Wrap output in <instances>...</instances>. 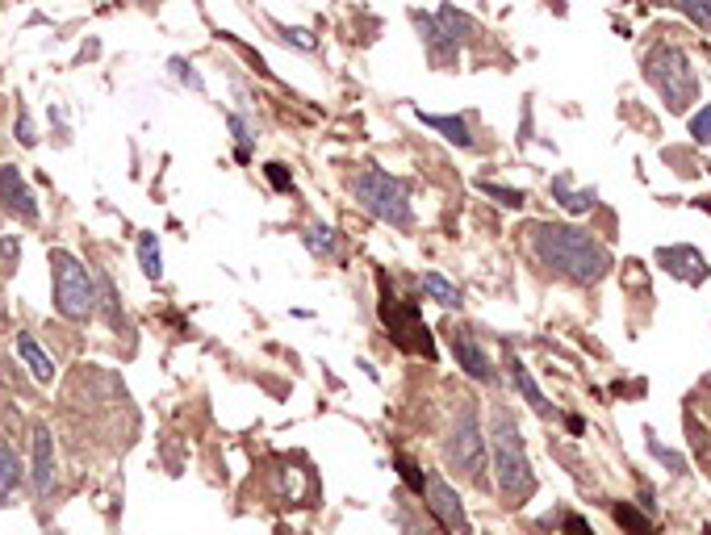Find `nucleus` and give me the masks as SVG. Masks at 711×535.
I'll return each mask as SVG.
<instances>
[{"mask_svg":"<svg viewBox=\"0 0 711 535\" xmlns=\"http://www.w3.org/2000/svg\"><path fill=\"white\" fill-rule=\"evenodd\" d=\"M527 242L544 268L561 273L573 285H599L611 273V247L603 239L586 235L582 226L561 222H532L527 226Z\"/></svg>","mask_w":711,"mask_h":535,"instance_id":"nucleus-1","label":"nucleus"},{"mask_svg":"<svg viewBox=\"0 0 711 535\" xmlns=\"http://www.w3.org/2000/svg\"><path fill=\"white\" fill-rule=\"evenodd\" d=\"M490 456H494V485L511 506H523V502L536 494V473H532V460L523 452V435L515 427V418L506 410H494L490 415Z\"/></svg>","mask_w":711,"mask_h":535,"instance_id":"nucleus-2","label":"nucleus"},{"mask_svg":"<svg viewBox=\"0 0 711 535\" xmlns=\"http://www.w3.org/2000/svg\"><path fill=\"white\" fill-rule=\"evenodd\" d=\"M644 80L658 88V97L670 113H687L691 101H699V76H694L691 55L670 47V42H658L644 55Z\"/></svg>","mask_w":711,"mask_h":535,"instance_id":"nucleus-3","label":"nucleus"},{"mask_svg":"<svg viewBox=\"0 0 711 535\" xmlns=\"http://www.w3.org/2000/svg\"><path fill=\"white\" fill-rule=\"evenodd\" d=\"M352 192L368 218H377L385 226L411 230L415 226V209H411V185L402 176H389L385 168H365L352 180Z\"/></svg>","mask_w":711,"mask_h":535,"instance_id":"nucleus-4","label":"nucleus"},{"mask_svg":"<svg viewBox=\"0 0 711 535\" xmlns=\"http://www.w3.org/2000/svg\"><path fill=\"white\" fill-rule=\"evenodd\" d=\"M444 460H448L461 477L482 485V468H486V432H482V415H477V402L468 394L456 397V410H452V427L444 439Z\"/></svg>","mask_w":711,"mask_h":535,"instance_id":"nucleus-5","label":"nucleus"},{"mask_svg":"<svg viewBox=\"0 0 711 535\" xmlns=\"http://www.w3.org/2000/svg\"><path fill=\"white\" fill-rule=\"evenodd\" d=\"M51 280H55V310L71 318V323H85L97 314V280L80 259L55 247L51 251Z\"/></svg>","mask_w":711,"mask_h":535,"instance_id":"nucleus-6","label":"nucleus"},{"mask_svg":"<svg viewBox=\"0 0 711 535\" xmlns=\"http://www.w3.org/2000/svg\"><path fill=\"white\" fill-rule=\"evenodd\" d=\"M382 323L389 330V339L402 347V351H415V356H435V344H432V330L423 323V314H418L415 301H402L394 297V289H385L382 285Z\"/></svg>","mask_w":711,"mask_h":535,"instance_id":"nucleus-7","label":"nucleus"},{"mask_svg":"<svg viewBox=\"0 0 711 535\" xmlns=\"http://www.w3.org/2000/svg\"><path fill=\"white\" fill-rule=\"evenodd\" d=\"M423 502H427V511L435 515V523L444 527L448 535H473V523H468V511L461 494L452 489L440 473H427V489H423Z\"/></svg>","mask_w":711,"mask_h":535,"instance_id":"nucleus-8","label":"nucleus"},{"mask_svg":"<svg viewBox=\"0 0 711 535\" xmlns=\"http://www.w3.org/2000/svg\"><path fill=\"white\" fill-rule=\"evenodd\" d=\"M448 344H452V356H456V368H465L473 380H498V368L490 364L486 347L473 339V330L468 327H452L448 330Z\"/></svg>","mask_w":711,"mask_h":535,"instance_id":"nucleus-9","label":"nucleus"},{"mask_svg":"<svg viewBox=\"0 0 711 535\" xmlns=\"http://www.w3.org/2000/svg\"><path fill=\"white\" fill-rule=\"evenodd\" d=\"M0 201L21 222H38V197L18 168H0Z\"/></svg>","mask_w":711,"mask_h":535,"instance_id":"nucleus-10","label":"nucleus"},{"mask_svg":"<svg viewBox=\"0 0 711 535\" xmlns=\"http://www.w3.org/2000/svg\"><path fill=\"white\" fill-rule=\"evenodd\" d=\"M658 268H665L670 277L703 285L708 280V259L694 251L691 242H674V247H658Z\"/></svg>","mask_w":711,"mask_h":535,"instance_id":"nucleus-11","label":"nucleus"},{"mask_svg":"<svg viewBox=\"0 0 711 535\" xmlns=\"http://www.w3.org/2000/svg\"><path fill=\"white\" fill-rule=\"evenodd\" d=\"M34 489L38 498L55 489V439L47 427H34Z\"/></svg>","mask_w":711,"mask_h":535,"instance_id":"nucleus-12","label":"nucleus"},{"mask_svg":"<svg viewBox=\"0 0 711 535\" xmlns=\"http://www.w3.org/2000/svg\"><path fill=\"white\" fill-rule=\"evenodd\" d=\"M511 377H515V389H520L523 394V402H527V406H532V410H536L540 418H544V423H549V418L556 415L553 406H549V397L540 394V385H536V377H532V373H527V368H523V360L520 356H511Z\"/></svg>","mask_w":711,"mask_h":535,"instance_id":"nucleus-13","label":"nucleus"},{"mask_svg":"<svg viewBox=\"0 0 711 535\" xmlns=\"http://www.w3.org/2000/svg\"><path fill=\"white\" fill-rule=\"evenodd\" d=\"M18 356H21V364L30 368V377H34L38 385H47V380L55 377V360L42 351V344H38L34 335H26V330L18 335Z\"/></svg>","mask_w":711,"mask_h":535,"instance_id":"nucleus-14","label":"nucleus"},{"mask_svg":"<svg viewBox=\"0 0 711 535\" xmlns=\"http://www.w3.org/2000/svg\"><path fill=\"white\" fill-rule=\"evenodd\" d=\"M21 477H26V468H21V456L4 439H0V506H9L13 494H18Z\"/></svg>","mask_w":711,"mask_h":535,"instance_id":"nucleus-15","label":"nucleus"},{"mask_svg":"<svg viewBox=\"0 0 711 535\" xmlns=\"http://www.w3.org/2000/svg\"><path fill=\"white\" fill-rule=\"evenodd\" d=\"M418 121L423 126H432V130H440L448 142H456L461 151H468L473 147V135H468V121L465 118H444V113H418Z\"/></svg>","mask_w":711,"mask_h":535,"instance_id":"nucleus-16","label":"nucleus"},{"mask_svg":"<svg viewBox=\"0 0 711 535\" xmlns=\"http://www.w3.org/2000/svg\"><path fill=\"white\" fill-rule=\"evenodd\" d=\"M553 197H556V201H561L565 209H570V214H586V209L594 206V197H599V192H594V189H573L570 172H561V176L553 180Z\"/></svg>","mask_w":711,"mask_h":535,"instance_id":"nucleus-17","label":"nucleus"},{"mask_svg":"<svg viewBox=\"0 0 711 535\" xmlns=\"http://www.w3.org/2000/svg\"><path fill=\"white\" fill-rule=\"evenodd\" d=\"M423 289H427V297H432L435 306H444V310H461V289L452 285L444 273H423Z\"/></svg>","mask_w":711,"mask_h":535,"instance_id":"nucleus-18","label":"nucleus"},{"mask_svg":"<svg viewBox=\"0 0 711 535\" xmlns=\"http://www.w3.org/2000/svg\"><path fill=\"white\" fill-rule=\"evenodd\" d=\"M435 26L444 30V38H448L456 51H461V42H465L468 34H477V26H473V18H465V13H456L452 4H444V9H440V18H435Z\"/></svg>","mask_w":711,"mask_h":535,"instance_id":"nucleus-19","label":"nucleus"},{"mask_svg":"<svg viewBox=\"0 0 711 535\" xmlns=\"http://www.w3.org/2000/svg\"><path fill=\"white\" fill-rule=\"evenodd\" d=\"M611 515H615V523H620L628 535H653V511H644V506L636 511L632 502H615Z\"/></svg>","mask_w":711,"mask_h":535,"instance_id":"nucleus-20","label":"nucleus"},{"mask_svg":"<svg viewBox=\"0 0 711 535\" xmlns=\"http://www.w3.org/2000/svg\"><path fill=\"white\" fill-rule=\"evenodd\" d=\"M302 242H306V251H310L314 259H335V247H339V239H335V230H330L327 222H314L302 230Z\"/></svg>","mask_w":711,"mask_h":535,"instance_id":"nucleus-21","label":"nucleus"},{"mask_svg":"<svg viewBox=\"0 0 711 535\" xmlns=\"http://www.w3.org/2000/svg\"><path fill=\"white\" fill-rule=\"evenodd\" d=\"M418 30L427 34V47H432V59L435 63H448V59H456V47H452L448 38H444V30L435 26V18H427V13H415Z\"/></svg>","mask_w":711,"mask_h":535,"instance_id":"nucleus-22","label":"nucleus"},{"mask_svg":"<svg viewBox=\"0 0 711 535\" xmlns=\"http://www.w3.org/2000/svg\"><path fill=\"white\" fill-rule=\"evenodd\" d=\"M139 264H142V273H147L151 280L164 277V256H159L156 235H139Z\"/></svg>","mask_w":711,"mask_h":535,"instance_id":"nucleus-23","label":"nucleus"},{"mask_svg":"<svg viewBox=\"0 0 711 535\" xmlns=\"http://www.w3.org/2000/svg\"><path fill=\"white\" fill-rule=\"evenodd\" d=\"M661 4H670V9H682L694 26H703L711 30V0H661Z\"/></svg>","mask_w":711,"mask_h":535,"instance_id":"nucleus-24","label":"nucleus"},{"mask_svg":"<svg viewBox=\"0 0 711 535\" xmlns=\"http://www.w3.org/2000/svg\"><path fill=\"white\" fill-rule=\"evenodd\" d=\"M477 189L486 192L490 201H498V206H506V209H520L523 201H527L520 189H506V185H494V180H477Z\"/></svg>","mask_w":711,"mask_h":535,"instance_id":"nucleus-25","label":"nucleus"},{"mask_svg":"<svg viewBox=\"0 0 711 535\" xmlns=\"http://www.w3.org/2000/svg\"><path fill=\"white\" fill-rule=\"evenodd\" d=\"M649 452H653V460H661V465L670 468L674 477H682L687 473V460H682V452L665 448V444H658V435H649Z\"/></svg>","mask_w":711,"mask_h":535,"instance_id":"nucleus-26","label":"nucleus"},{"mask_svg":"<svg viewBox=\"0 0 711 535\" xmlns=\"http://www.w3.org/2000/svg\"><path fill=\"white\" fill-rule=\"evenodd\" d=\"M691 139L699 142V147H711V105H703L691 118Z\"/></svg>","mask_w":711,"mask_h":535,"instance_id":"nucleus-27","label":"nucleus"},{"mask_svg":"<svg viewBox=\"0 0 711 535\" xmlns=\"http://www.w3.org/2000/svg\"><path fill=\"white\" fill-rule=\"evenodd\" d=\"M172 76H176V80H180V85H189L192 92H206V80H201V76L192 71L189 59H172Z\"/></svg>","mask_w":711,"mask_h":535,"instance_id":"nucleus-28","label":"nucleus"},{"mask_svg":"<svg viewBox=\"0 0 711 535\" xmlns=\"http://www.w3.org/2000/svg\"><path fill=\"white\" fill-rule=\"evenodd\" d=\"M398 473H402V482L411 485L418 498H423V489H427V473H418V465H411L406 456H398Z\"/></svg>","mask_w":711,"mask_h":535,"instance_id":"nucleus-29","label":"nucleus"},{"mask_svg":"<svg viewBox=\"0 0 711 535\" xmlns=\"http://www.w3.org/2000/svg\"><path fill=\"white\" fill-rule=\"evenodd\" d=\"M268 180H273V189H294V176L285 172V168H280V164H268Z\"/></svg>","mask_w":711,"mask_h":535,"instance_id":"nucleus-30","label":"nucleus"},{"mask_svg":"<svg viewBox=\"0 0 711 535\" xmlns=\"http://www.w3.org/2000/svg\"><path fill=\"white\" fill-rule=\"evenodd\" d=\"M561 535H594V527H590L582 515H570V518H565V532H561Z\"/></svg>","mask_w":711,"mask_h":535,"instance_id":"nucleus-31","label":"nucleus"},{"mask_svg":"<svg viewBox=\"0 0 711 535\" xmlns=\"http://www.w3.org/2000/svg\"><path fill=\"white\" fill-rule=\"evenodd\" d=\"M18 139L26 142V147H30V142L38 139V135H34V121L26 118V113H21V118H18Z\"/></svg>","mask_w":711,"mask_h":535,"instance_id":"nucleus-32","label":"nucleus"}]
</instances>
